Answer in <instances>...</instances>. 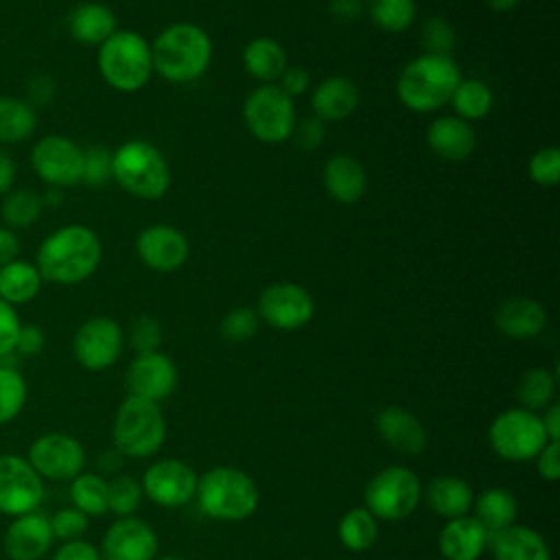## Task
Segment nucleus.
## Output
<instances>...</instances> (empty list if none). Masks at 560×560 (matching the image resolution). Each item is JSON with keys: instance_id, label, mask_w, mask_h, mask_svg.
<instances>
[{"instance_id": "f257e3e1", "label": "nucleus", "mask_w": 560, "mask_h": 560, "mask_svg": "<svg viewBox=\"0 0 560 560\" xmlns=\"http://www.w3.org/2000/svg\"><path fill=\"white\" fill-rule=\"evenodd\" d=\"M101 241L88 225L70 223L52 230L37 247L35 267L46 282L79 284L101 262Z\"/></svg>"}, {"instance_id": "f03ea898", "label": "nucleus", "mask_w": 560, "mask_h": 560, "mask_svg": "<svg viewBox=\"0 0 560 560\" xmlns=\"http://www.w3.org/2000/svg\"><path fill=\"white\" fill-rule=\"evenodd\" d=\"M212 59L208 33L190 22L166 26L151 44L153 70L171 83H190L199 79Z\"/></svg>"}, {"instance_id": "7ed1b4c3", "label": "nucleus", "mask_w": 560, "mask_h": 560, "mask_svg": "<svg viewBox=\"0 0 560 560\" xmlns=\"http://www.w3.org/2000/svg\"><path fill=\"white\" fill-rule=\"evenodd\" d=\"M195 501L206 516L238 523L256 512L260 492L245 470L234 466H212L197 477Z\"/></svg>"}, {"instance_id": "20e7f679", "label": "nucleus", "mask_w": 560, "mask_h": 560, "mask_svg": "<svg viewBox=\"0 0 560 560\" xmlns=\"http://www.w3.org/2000/svg\"><path fill=\"white\" fill-rule=\"evenodd\" d=\"M462 74L453 57L420 55L411 59L396 81L400 103L413 112H435L446 105Z\"/></svg>"}, {"instance_id": "39448f33", "label": "nucleus", "mask_w": 560, "mask_h": 560, "mask_svg": "<svg viewBox=\"0 0 560 560\" xmlns=\"http://www.w3.org/2000/svg\"><path fill=\"white\" fill-rule=\"evenodd\" d=\"M166 438V420L160 402L129 396L118 405L112 422V444L122 457H153Z\"/></svg>"}, {"instance_id": "423d86ee", "label": "nucleus", "mask_w": 560, "mask_h": 560, "mask_svg": "<svg viewBox=\"0 0 560 560\" xmlns=\"http://www.w3.org/2000/svg\"><path fill=\"white\" fill-rule=\"evenodd\" d=\"M96 66L107 85L118 92H136L153 72L151 44L136 31H116L98 46Z\"/></svg>"}, {"instance_id": "0eeeda50", "label": "nucleus", "mask_w": 560, "mask_h": 560, "mask_svg": "<svg viewBox=\"0 0 560 560\" xmlns=\"http://www.w3.org/2000/svg\"><path fill=\"white\" fill-rule=\"evenodd\" d=\"M112 179L133 197L158 199L168 190L171 171L153 144L129 140L112 153Z\"/></svg>"}, {"instance_id": "6e6552de", "label": "nucleus", "mask_w": 560, "mask_h": 560, "mask_svg": "<svg viewBox=\"0 0 560 560\" xmlns=\"http://www.w3.org/2000/svg\"><path fill=\"white\" fill-rule=\"evenodd\" d=\"M422 499L420 477L402 466L381 468L363 490V508L381 521H402L416 512Z\"/></svg>"}, {"instance_id": "1a4fd4ad", "label": "nucleus", "mask_w": 560, "mask_h": 560, "mask_svg": "<svg viewBox=\"0 0 560 560\" xmlns=\"http://www.w3.org/2000/svg\"><path fill=\"white\" fill-rule=\"evenodd\" d=\"M490 448L505 462H534L540 448L549 442L540 416L523 407L501 411L488 429Z\"/></svg>"}, {"instance_id": "9d476101", "label": "nucleus", "mask_w": 560, "mask_h": 560, "mask_svg": "<svg viewBox=\"0 0 560 560\" xmlns=\"http://www.w3.org/2000/svg\"><path fill=\"white\" fill-rule=\"evenodd\" d=\"M243 118L256 140L267 144L282 142L291 138L295 127L293 98H289L276 83H265L247 96Z\"/></svg>"}, {"instance_id": "9b49d317", "label": "nucleus", "mask_w": 560, "mask_h": 560, "mask_svg": "<svg viewBox=\"0 0 560 560\" xmlns=\"http://www.w3.org/2000/svg\"><path fill=\"white\" fill-rule=\"evenodd\" d=\"M24 457L44 481H70L85 470L88 459L83 444L63 431L37 435Z\"/></svg>"}, {"instance_id": "f8f14e48", "label": "nucleus", "mask_w": 560, "mask_h": 560, "mask_svg": "<svg viewBox=\"0 0 560 560\" xmlns=\"http://www.w3.org/2000/svg\"><path fill=\"white\" fill-rule=\"evenodd\" d=\"M44 479L18 453H0V514L15 518L44 503Z\"/></svg>"}, {"instance_id": "ddd939ff", "label": "nucleus", "mask_w": 560, "mask_h": 560, "mask_svg": "<svg viewBox=\"0 0 560 560\" xmlns=\"http://www.w3.org/2000/svg\"><path fill=\"white\" fill-rule=\"evenodd\" d=\"M31 166L46 186L63 190L81 182L83 149L66 136L50 133L33 144Z\"/></svg>"}, {"instance_id": "4468645a", "label": "nucleus", "mask_w": 560, "mask_h": 560, "mask_svg": "<svg viewBox=\"0 0 560 560\" xmlns=\"http://www.w3.org/2000/svg\"><path fill=\"white\" fill-rule=\"evenodd\" d=\"M122 352V328L116 319L94 315L85 319L72 337V354L77 363L90 372L112 368Z\"/></svg>"}, {"instance_id": "2eb2a0df", "label": "nucleus", "mask_w": 560, "mask_h": 560, "mask_svg": "<svg viewBox=\"0 0 560 560\" xmlns=\"http://www.w3.org/2000/svg\"><path fill=\"white\" fill-rule=\"evenodd\" d=\"M197 472L182 459L164 457L153 462L142 479V492L149 501L160 508H182L195 499L197 490Z\"/></svg>"}, {"instance_id": "dca6fc26", "label": "nucleus", "mask_w": 560, "mask_h": 560, "mask_svg": "<svg viewBox=\"0 0 560 560\" xmlns=\"http://www.w3.org/2000/svg\"><path fill=\"white\" fill-rule=\"evenodd\" d=\"M258 317L278 330H298L315 313L311 293L295 282H273L258 298Z\"/></svg>"}, {"instance_id": "f3484780", "label": "nucleus", "mask_w": 560, "mask_h": 560, "mask_svg": "<svg viewBox=\"0 0 560 560\" xmlns=\"http://www.w3.org/2000/svg\"><path fill=\"white\" fill-rule=\"evenodd\" d=\"M98 551L103 560H155L158 534L147 521L122 516L103 532Z\"/></svg>"}, {"instance_id": "a211bd4d", "label": "nucleus", "mask_w": 560, "mask_h": 560, "mask_svg": "<svg viewBox=\"0 0 560 560\" xmlns=\"http://www.w3.org/2000/svg\"><path fill=\"white\" fill-rule=\"evenodd\" d=\"M177 385V368L171 357L160 350L136 354L125 372V387L129 396L160 402L173 394Z\"/></svg>"}, {"instance_id": "6ab92c4d", "label": "nucleus", "mask_w": 560, "mask_h": 560, "mask_svg": "<svg viewBox=\"0 0 560 560\" xmlns=\"http://www.w3.org/2000/svg\"><path fill=\"white\" fill-rule=\"evenodd\" d=\"M52 545L50 518L39 510L11 518L2 534V551L9 560H42Z\"/></svg>"}, {"instance_id": "aec40b11", "label": "nucleus", "mask_w": 560, "mask_h": 560, "mask_svg": "<svg viewBox=\"0 0 560 560\" xmlns=\"http://www.w3.org/2000/svg\"><path fill=\"white\" fill-rule=\"evenodd\" d=\"M138 258L153 271H175L188 258L186 236L171 225L144 228L136 238Z\"/></svg>"}, {"instance_id": "412c9836", "label": "nucleus", "mask_w": 560, "mask_h": 560, "mask_svg": "<svg viewBox=\"0 0 560 560\" xmlns=\"http://www.w3.org/2000/svg\"><path fill=\"white\" fill-rule=\"evenodd\" d=\"M376 433L394 451L416 457L427 448V431L422 422L407 409L389 405L376 413Z\"/></svg>"}, {"instance_id": "4be33fe9", "label": "nucleus", "mask_w": 560, "mask_h": 560, "mask_svg": "<svg viewBox=\"0 0 560 560\" xmlns=\"http://www.w3.org/2000/svg\"><path fill=\"white\" fill-rule=\"evenodd\" d=\"M490 534L472 516L448 518L438 534V549L444 560H479L488 547Z\"/></svg>"}, {"instance_id": "5701e85b", "label": "nucleus", "mask_w": 560, "mask_h": 560, "mask_svg": "<svg viewBox=\"0 0 560 560\" xmlns=\"http://www.w3.org/2000/svg\"><path fill=\"white\" fill-rule=\"evenodd\" d=\"M359 105V88L352 79L335 74L317 83V88L311 94V107L315 112V118L324 120H346L354 114Z\"/></svg>"}, {"instance_id": "b1692460", "label": "nucleus", "mask_w": 560, "mask_h": 560, "mask_svg": "<svg viewBox=\"0 0 560 560\" xmlns=\"http://www.w3.org/2000/svg\"><path fill=\"white\" fill-rule=\"evenodd\" d=\"M494 324L510 339H534L547 326V311L532 298H510L497 308Z\"/></svg>"}, {"instance_id": "393cba45", "label": "nucleus", "mask_w": 560, "mask_h": 560, "mask_svg": "<svg viewBox=\"0 0 560 560\" xmlns=\"http://www.w3.org/2000/svg\"><path fill=\"white\" fill-rule=\"evenodd\" d=\"M475 131L470 122L457 116H440L427 127V144L442 160H464L475 149Z\"/></svg>"}, {"instance_id": "a878e982", "label": "nucleus", "mask_w": 560, "mask_h": 560, "mask_svg": "<svg viewBox=\"0 0 560 560\" xmlns=\"http://www.w3.org/2000/svg\"><path fill=\"white\" fill-rule=\"evenodd\" d=\"M488 545L494 560H551L545 538L527 525H510L490 534Z\"/></svg>"}, {"instance_id": "bb28decb", "label": "nucleus", "mask_w": 560, "mask_h": 560, "mask_svg": "<svg viewBox=\"0 0 560 560\" xmlns=\"http://www.w3.org/2000/svg\"><path fill=\"white\" fill-rule=\"evenodd\" d=\"M324 188L326 192L339 201V203H354L363 197L365 186H368V177H365V168L363 164L346 153L332 155L326 164H324Z\"/></svg>"}, {"instance_id": "cd10ccee", "label": "nucleus", "mask_w": 560, "mask_h": 560, "mask_svg": "<svg viewBox=\"0 0 560 560\" xmlns=\"http://www.w3.org/2000/svg\"><path fill=\"white\" fill-rule=\"evenodd\" d=\"M422 494L431 512L446 521L470 514L472 499H475L472 488L462 477H455V475L433 477L429 486L422 488Z\"/></svg>"}, {"instance_id": "c85d7f7f", "label": "nucleus", "mask_w": 560, "mask_h": 560, "mask_svg": "<svg viewBox=\"0 0 560 560\" xmlns=\"http://www.w3.org/2000/svg\"><path fill=\"white\" fill-rule=\"evenodd\" d=\"M68 33L83 46H101L116 33V15L103 2H81L68 15Z\"/></svg>"}, {"instance_id": "c756f323", "label": "nucleus", "mask_w": 560, "mask_h": 560, "mask_svg": "<svg viewBox=\"0 0 560 560\" xmlns=\"http://www.w3.org/2000/svg\"><path fill=\"white\" fill-rule=\"evenodd\" d=\"M470 512L483 525V529L488 534H494V532H501V529L514 525L516 514H518V503L508 488L492 486V488L481 490L472 499Z\"/></svg>"}, {"instance_id": "7c9ffc66", "label": "nucleus", "mask_w": 560, "mask_h": 560, "mask_svg": "<svg viewBox=\"0 0 560 560\" xmlns=\"http://www.w3.org/2000/svg\"><path fill=\"white\" fill-rule=\"evenodd\" d=\"M42 276L35 262L13 258L0 267V300L11 306H22L37 298L42 291Z\"/></svg>"}, {"instance_id": "2f4dec72", "label": "nucleus", "mask_w": 560, "mask_h": 560, "mask_svg": "<svg viewBox=\"0 0 560 560\" xmlns=\"http://www.w3.org/2000/svg\"><path fill=\"white\" fill-rule=\"evenodd\" d=\"M245 70L265 83H273L287 70V52L280 42L271 37H256L243 50Z\"/></svg>"}, {"instance_id": "473e14b6", "label": "nucleus", "mask_w": 560, "mask_h": 560, "mask_svg": "<svg viewBox=\"0 0 560 560\" xmlns=\"http://www.w3.org/2000/svg\"><path fill=\"white\" fill-rule=\"evenodd\" d=\"M37 129L35 107L26 98L0 96V144L28 140Z\"/></svg>"}, {"instance_id": "72a5a7b5", "label": "nucleus", "mask_w": 560, "mask_h": 560, "mask_svg": "<svg viewBox=\"0 0 560 560\" xmlns=\"http://www.w3.org/2000/svg\"><path fill=\"white\" fill-rule=\"evenodd\" d=\"M70 505L81 510L88 518L105 516L107 510V477L96 470H83L70 479Z\"/></svg>"}, {"instance_id": "f704fd0d", "label": "nucleus", "mask_w": 560, "mask_h": 560, "mask_svg": "<svg viewBox=\"0 0 560 560\" xmlns=\"http://www.w3.org/2000/svg\"><path fill=\"white\" fill-rule=\"evenodd\" d=\"M337 536L348 551H368L378 538V518H374L363 505L350 508L337 525Z\"/></svg>"}, {"instance_id": "c9c22d12", "label": "nucleus", "mask_w": 560, "mask_h": 560, "mask_svg": "<svg viewBox=\"0 0 560 560\" xmlns=\"http://www.w3.org/2000/svg\"><path fill=\"white\" fill-rule=\"evenodd\" d=\"M514 394L518 407L538 413L556 400V374L547 368H532L521 374Z\"/></svg>"}, {"instance_id": "e433bc0d", "label": "nucleus", "mask_w": 560, "mask_h": 560, "mask_svg": "<svg viewBox=\"0 0 560 560\" xmlns=\"http://www.w3.org/2000/svg\"><path fill=\"white\" fill-rule=\"evenodd\" d=\"M451 103H453L457 118H462L466 122L481 120L490 114L492 90L479 79H459V83L451 96Z\"/></svg>"}, {"instance_id": "4c0bfd02", "label": "nucleus", "mask_w": 560, "mask_h": 560, "mask_svg": "<svg viewBox=\"0 0 560 560\" xmlns=\"http://www.w3.org/2000/svg\"><path fill=\"white\" fill-rule=\"evenodd\" d=\"M28 400V385L22 372L9 363H0V427L13 422Z\"/></svg>"}, {"instance_id": "58836bf2", "label": "nucleus", "mask_w": 560, "mask_h": 560, "mask_svg": "<svg viewBox=\"0 0 560 560\" xmlns=\"http://www.w3.org/2000/svg\"><path fill=\"white\" fill-rule=\"evenodd\" d=\"M42 197L28 188H13L2 197L0 214L7 228H28L42 214Z\"/></svg>"}, {"instance_id": "ea45409f", "label": "nucleus", "mask_w": 560, "mask_h": 560, "mask_svg": "<svg viewBox=\"0 0 560 560\" xmlns=\"http://www.w3.org/2000/svg\"><path fill=\"white\" fill-rule=\"evenodd\" d=\"M142 486L140 479H136L129 472H116L112 479H107V510L116 516H133L136 510L142 503Z\"/></svg>"}, {"instance_id": "a19ab883", "label": "nucleus", "mask_w": 560, "mask_h": 560, "mask_svg": "<svg viewBox=\"0 0 560 560\" xmlns=\"http://www.w3.org/2000/svg\"><path fill=\"white\" fill-rule=\"evenodd\" d=\"M368 13L378 28L387 33H400L411 26L416 18V2L413 0H370Z\"/></svg>"}, {"instance_id": "79ce46f5", "label": "nucleus", "mask_w": 560, "mask_h": 560, "mask_svg": "<svg viewBox=\"0 0 560 560\" xmlns=\"http://www.w3.org/2000/svg\"><path fill=\"white\" fill-rule=\"evenodd\" d=\"M258 326H260V317L256 311L252 308H232L219 324V332L225 341H232V343H241V341H247L252 339L256 332H258Z\"/></svg>"}, {"instance_id": "37998d69", "label": "nucleus", "mask_w": 560, "mask_h": 560, "mask_svg": "<svg viewBox=\"0 0 560 560\" xmlns=\"http://www.w3.org/2000/svg\"><path fill=\"white\" fill-rule=\"evenodd\" d=\"M48 518H50V529H52L55 540H61V542L83 538V534L90 527V518L81 510H77L72 505L57 510Z\"/></svg>"}, {"instance_id": "c03bdc74", "label": "nucleus", "mask_w": 560, "mask_h": 560, "mask_svg": "<svg viewBox=\"0 0 560 560\" xmlns=\"http://www.w3.org/2000/svg\"><path fill=\"white\" fill-rule=\"evenodd\" d=\"M422 46L427 55H444L451 57V50L455 46V31L453 26L442 18H429L420 33Z\"/></svg>"}, {"instance_id": "a18cd8bd", "label": "nucleus", "mask_w": 560, "mask_h": 560, "mask_svg": "<svg viewBox=\"0 0 560 560\" xmlns=\"http://www.w3.org/2000/svg\"><path fill=\"white\" fill-rule=\"evenodd\" d=\"M112 179V153L105 147H90L83 151L81 182L90 188H101Z\"/></svg>"}, {"instance_id": "49530a36", "label": "nucleus", "mask_w": 560, "mask_h": 560, "mask_svg": "<svg viewBox=\"0 0 560 560\" xmlns=\"http://www.w3.org/2000/svg\"><path fill=\"white\" fill-rule=\"evenodd\" d=\"M529 177L538 186H556L560 179V151L556 147L538 149L529 160Z\"/></svg>"}, {"instance_id": "de8ad7c7", "label": "nucleus", "mask_w": 560, "mask_h": 560, "mask_svg": "<svg viewBox=\"0 0 560 560\" xmlns=\"http://www.w3.org/2000/svg\"><path fill=\"white\" fill-rule=\"evenodd\" d=\"M129 343L136 350V354L155 352L162 343V328L160 322L151 315H140L129 330Z\"/></svg>"}, {"instance_id": "09e8293b", "label": "nucleus", "mask_w": 560, "mask_h": 560, "mask_svg": "<svg viewBox=\"0 0 560 560\" xmlns=\"http://www.w3.org/2000/svg\"><path fill=\"white\" fill-rule=\"evenodd\" d=\"M20 326L22 322L15 306L0 300V363L13 354Z\"/></svg>"}, {"instance_id": "8fccbe9b", "label": "nucleus", "mask_w": 560, "mask_h": 560, "mask_svg": "<svg viewBox=\"0 0 560 560\" xmlns=\"http://www.w3.org/2000/svg\"><path fill=\"white\" fill-rule=\"evenodd\" d=\"M46 346V335L37 324H22L18 339H15V350L13 354L20 357H37Z\"/></svg>"}, {"instance_id": "3c124183", "label": "nucleus", "mask_w": 560, "mask_h": 560, "mask_svg": "<svg viewBox=\"0 0 560 560\" xmlns=\"http://www.w3.org/2000/svg\"><path fill=\"white\" fill-rule=\"evenodd\" d=\"M538 477L542 481H558L560 479V442H547L540 453L534 457Z\"/></svg>"}, {"instance_id": "603ef678", "label": "nucleus", "mask_w": 560, "mask_h": 560, "mask_svg": "<svg viewBox=\"0 0 560 560\" xmlns=\"http://www.w3.org/2000/svg\"><path fill=\"white\" fill-rule=\"evenodd\" d=\"M291 136H295V144L302 149V151H313L315 147L322 144L324 140V122L319 118H304L300 120Z\"/></svg>"}, {"instance_id": "864d4df0", "label": "nucleus", "mask_w": 560, "mask_h": 560, "mask_svg": "<svg viewBox=\"0 0 560 560\" xmlns=\"http://www.w3.org/2000/svg\"><path fill=\"white\" fill-rule=\"evenodd\" d=\"M50 560H103L98 547H94L92 542H88L85 538H77V540H68L61 542Z\"/></svg>"}, {"instance_id": "5fc2aeb1", "label": "nucleus", "mask_w": 560, "mask_h": 560, "mask_svg": "<svg viewBox=\"0 0 560 560\" xmlns=\"http://www.w3.org/2000/svg\"><path fill=\"white\" fill-rule=\"evenodd\" d=\"M311 85V77L304 68L300 66H293V68H287L280 77V90L289 96V98H295V96H302Z\"/></svg>"}, {"instance_id": "6e6d98bb", "label": "nucleus", "mask_w": 560, "mask_h": 560, "mask_svg": "<svg viewBox=\"0 0 560 560\" xmlns=\"http://www.w3.org/2000/svg\"><path fill=\"white\" fill-rule=\"evenodd\" d=\"M26 94H28V103H48L55 94V81L48 74H37L33 79H28L26 83Z\"/></svg>"}, {"instance_id": "4d7b16f0", "label": "nucleus", "mask_w": 560, "mask_h": 560, "mask_svg": "<svg viewBox=\"0 0 560 560\" xmlns=\"http://www.w3.org/2000/svg\"><path fill=\"white\" fill-rule=\"evenodd\" d=\"M540 422H542L547 440L549 442H560V402L558 400H553L551 405H547L542 409Z\"/></svg>"}, {"instance_id": "13d9d810", "label": "nucleus", "mask_w": 560, "mask_h": 560, "mask_svg": "<svg viewBox=\"0 0 560 560\" xmlns=\"http://www.w3.org/2000/svg\"><path fill=\"white\" fill-rule=\"evenodd\" d=\"M330 13L341 22H354L363 13V0H330Z\"/></svg>"}, {"instance_id": "bf43d9fd", "label": "nucleus", "mask_w": 560, "mask_h": 560, "mask_svg": "<svg viewBox=\"0 0 560 560\" xmlns=\"http://www.w3.org/2000/svg\"><path fill=\"white\" fill-rule=\"evenodd\" d=\"M18 252H20V241L15 232L7 225H0V267L18 258Z\"/></svg>"}, {"instance_id": "052dcab7", "label": "nucleus", "mask_w": 560, "mask_h": 560, "mask_svg": "<svg viewBox=\"0 0 560 560\" xmlns=\"http://www.w3.org/2000/svg\"><path fill=\"white\" fill-rule=\"evenodd\" d=\"M18 177V168H15V160L0 149V197H4L9 190H13Z\"/></svg>"}, {"instance_id": "680f3d73", "label": "nucleus", "mask_w": 560, "mask_h": 560, "mask_svg": "<svg viewBox=\"0 0 560 560\" xmlns=\"http://www.w3.org/2000/svg\"><path fill=\"white\" fill-rule=\"evenodd\" d=\"M120 462H122V455L116 448L103 451L101 457H98V470L96 472H101L103 477L105 475H116L118 468H120Z\"/></svg>"}, {"instance_id": "e2e57ef3", "label": "nucleus", "mask_w": 560, "mask_h": 560, "mask_svg": "<svg viewBox=\"0 0 560 560\" xmlns=\"http://www.w3.org/2000/svg\"><path fill=\"white\" fill-rule=\"evenodd\" d=\"M521 0H486V4L494 11V13H508L512 9L518 7Z\"/></svg>"}, {"instance_id": "0e129e2a", "label": "nucleus", "mask_w": 560, "mask_h": 560, "mask_svg": "<svg viewBox=\"0 0 560 560\" xmlns=\"http://www.w3.org/2000/svg\"><path fill=\"white\" fill-rule=\"evenodd\" d=\"M42 197V206H59L61 203V199H63V192H61V188H46V192L44 195H39Z\"/></svg>"}, {"instance_id": "69168bd1", "label": "nucleus", "mask_w": 560, "mask_h": 560, "mask_svg": "<svg viewBox=\"0 0 560 560\" xmlns=\"http://www.w3.org/2000/svg\"><path fill=\"white\" fill-rule=\"evenodd\" d=\"M155 560H182V558H175V556H162V558H155Z\"/></svg>"}]
</instances>
